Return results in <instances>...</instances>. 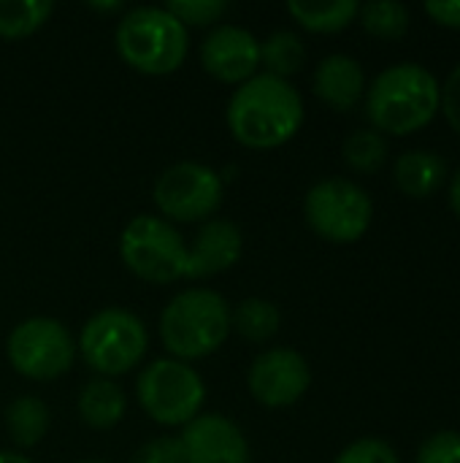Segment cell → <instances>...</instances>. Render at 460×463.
<instances>
[{
  "label": "cell",
  "instance_id": "obj_24",
  "mask_svg": "<svg viewBox=\"0 0 460 463\" xmlns=\"http://www.w3.org/2000/svg\"><path fill=\"white\" fill-rule=\"evenodd\" d=\"M358 19L374 38H401L409 30V8L399 0H371L363 3Z\"/></svg>",
  "mask_w": 460,
  "mask_h": 463
},
{
  "label": "cell",
  "instance_id": "obj_29",
  "mask_svg": "<svg viewBox=\"0 0 460 463\" xmlns=\"http://www.w3.org/2000/svg\"><path fill=\"white\" fill-rule=\"evenodd\" d=\"M439 111H445L447 122L453 125V130L460 133V65L447 76V81L442 84V103Z\"/></svg>",
  "mask_w": 460,
  "mask_h": 463
},
{
  "label": "cell",
  "instance_id": "obj_30",
  "mask_svg": "<svg viewBox=\"0 0 460 463\" xmlns=\"http://www.w3.org/2000/svg\"><path fill=\"white\" fill-rule=\"evenodd\" d=\"M426 14L445 27H460V0H431L426 3Z\"/></svg>",
  "mask_w": 460,
  "mask_h": 463
},
{
  "label": "cell",
  "instance_id": "obj_26",
  "mask_svg": "<svg viewBox=\"0 0 460 463\" xmlns=\"http://www.w3.org/2000/svg\"><path fill=\"white\" fill-rule=\"evenodd\" d=\"M333 463H401L396 450L382 442V439H374V437H363V439H355L352 445H347Z\"/></svg>",
  "mask_w": 460,
  "mask_h": 463
},
{
  "label": "cell",
  "instance_id": "obj_11",
  "mask_svg": "<svg viewBox=\"0 0 460 463\" xmlns=\"http://www.w3.org/2000/svg\"><path fill=\"white\" fill-rule=\"evenodd\" d=\"M309 385L312 366L293 347L263 350L247 372V388L252 399L268 410H285L298 404L306 396Z\"/></svg>",
  "mask_w": 460,
  "mask_h": 463
},
{
  "label": "cell",
  "instance_id": "obj_6",
  "mask_svg": "<svg viewBox=\"0 0 460 463\" xmlns=\"http://www.w3.org/2000/svg\"><path fill=\"white\" fill-rule=\"evenodd\" d=\"M136 399L146 418L157 426L184 429L203 412L206 383L190 364L176 358H157L138 372Z\"/></svg>",
  "mask_w": 460,
  "mask_h": 463
},
{
  "label": "cell",
  "instance_id": "obj_4",
  "mask_svg": "<svg viewBox=\"0 0 460 463\" xmlns=\"http://www.w3.org/2000/svg\"><path fill=\"white\" fill-rule=\"evenodd\" d=\"M114 43L136 73L168 76L187 60L190 30L165 5H133L119 16Z\"/></svg>",
  "mask_w": 460,
  "mask_h": 463
},
{
  "label": "cell",
  "instance_id": "obj_9",
  "mask_svg": "<svg viewBox=\"0 0 460 463\" xmlns=\"http://www.w3.org/2000/svg\"><path fill=\"white\" fill-rule=\"evenodd\" d=\"M11 369L33 383H52L76 364V339L57 317L35 315L16 323L5 339Z\"/></svg>",
  "mask_w": 460,
  "mask_h": 463
},
{
  "label": "cell",
  "instance_id": "obj_8",
  "mask_svg": "<svg viewBox=\"0 0 460 463\" xmlns=\"http://www.w3.org/2000/svg\"><path fill=\"white\" fill-rule=\"evenodd\" d=\"M225 198L217 168L198 160H179L163 168L152 184V201L171 225H192L211 220Z\"/></svg>",
  "mask_w": 460,
  "mask_h": 463
},
{
  "label": "cell",
  "instance_id": "obj_18",
  "mask_svg": "<svg viewBox=\"0 0 460 463\" xmlns=\"http://www.w3.org/2000/svg\"><path fill=\"white\" fill-rule=\"evenodd\" d=\"M3 426H5L8 439L19 450H30L41 445L49 434V426H52L49 404L38 396H16L3 410Z\"/></svg>",
  "mask_w": 460,
  "mask_h": 463
},
{
  "label": "cell",
  "instance_id": "obj_20",
  "mask_svg": "<svg viewBox=\"0 0 460 463\" xmlns=\"http://www.w3.org/2000/svg\"><path fill=\"white\" fill-rule=\"evenodd\" d=\"M355 0H290L287 14L309 33H339L358 19Z\"/></svg>",
  "mask_w": 460,
  "mask_h": 463
},
{
  "label": "cell",
  "instance_id": "obj_13",
  "mask_svg": "<svg viewBox=\"0 0 460 463\" xmlns=\"http://www.w3.org/2000/svg\"><path fill=\"white\" fill-rule=\"evenodd\" d=\"M184 463H252L244 431L220 412H201L182 434Z\"/></svg>",
  "mask_w": 460,
  "mask_h": 463
},
{
  "label": "cell",
  "instance_id": "obj_33",
  "mask_svg": "<svg viewBox=\"0 0 460 463\" xmlns=\"http://www.w3.org/2000/svg\"><path fill=\"white\" fill-rule=\"evenodd\" d=\"M87 8H95V11H125V5L119 0H114V3H87Z\"/></svg>",
  "mask_w": 460,
  "mask_h": 463
},
{
  "label": "cell",
  "instance_id": "obj_34",
  "mask_svg": "<svg viewBox=\"0 0 460 463\" xmlns=\"http://www.w3.org/2000/svg\"><path fill=\"white\" fill-rule=\"evenodd\" d=\"M79 463H108V461H79Z\"/></svg>",
  "mask_w": 460,
  "mask_h": 463
},
{
  "label": "cell",
  "instance_id": "obj_10",
  "mask_svg": "<svg viewBox=\"0 0 460 463\" xmlns=\"http://www.w3.org/2000/svg\"><path fill=\"white\" fill-rule=\"evenodd\" d=\"M306 225L331 244H355L366 236L374 203L369 193L344 176H331L309 187L304 198Z\"/></svg>",
  "mask_w": 460,
  "mask_h": 463
},
{
  "label": "cell",
  "instance_id": "obj_32",
  "mask_svg": "<svg viewBox=\"0 0 460 463\" xmlns=\"http://www.w3.org/2000/svg\"><path fill=\"white\" fill-rule=\"evenodd\" d=\"M0 463H33L27 456L16 453V450H0Z\"/></svg>",
  "mask_w": 460,
  "mask_h": 463
},
{
  "label": "cell",
  "instance_id": "obj_16",
  "mask_svg": "<svg viewBox=\"0 0 460 463\" xmlns=\"http://www.w3.org/2000/svg\"><path fill=\"white\" fill-rule=\"evenodd\" d=\"M76 412L81 423L92 431H111L122 423L127 412V396L117 380L108 377H92L81 385L76 399Z\"/></svg>",
  "mask_w": 460,
  "mask_h": 463
},
{
  "label": "cell",
  "instance_id": "obj_15",
  "mask_svg": "<svg viewBox=\"0 0 460 463\" xmlns=\"http://www.w3.org/2000/svg\"><path fill=\"white\" fill-rule=\"evenodd\" d=\"M312 90L325 106H331L336 111H350L366 95V73L355 57L328 54L314 68Z\"/></svg>",
  "mask_w": 460,
  "mask_h": 463
},
{
  "label": "cell",
  "instance_id": "obj_5",
  "mask_svg": "<svg viewBox=\"0 0 460 463\" xmlns=\"http://www.w3.org/2000/svg\"><path fill=\"white\" fill-rule=\"evenodd\" d=\"M149 331L138 315L122 307L95 312L76 336V353L95 372V377H122L144 361Z\"/></svg>",
  "mask_w": 460,
  "mask_h": 463
},
{
  "label": "cell",
  "instance_id": "obj_28",
  "mask_svg": "<svg viewBox=\"0 0 460 463\" xmlns=\"http://www.w3.org/2000/svg\"><path fill=\"white\" fill-rule=\"evenodd\" d=\"M133 463H184V450L179 437H155L146 439L136 453Z\"/></svg>",
  "mask_w": 460,
  "mask_h": 463
},
{
  "label": "cell",
  "instance_id": "obj_31",
  "mask_svg": "<svg viewBox=\"0 0 460 463\" xmlns=\"http://www.w3.org/2000/svg\"><path fill=\"white\" fill-rule=\"evenodd\" d=\"M450 206H453V212L460 217V168L453 174V179H450Z\"/></svg>",
  "mask_w": 460,
  "mask_h": 463
},
{
  "label": "cell",
  "instance_id": "obj_1",
  "mask_svg": "<svg viewBox=\"0 0 460 463\" xmlns=\"http://www.w3.org/2000/svg\"><path fill=\"white\" fill-rule=\"evenodd\" d=\"M306 117L304 98L293 81L255 73L233 90L225 106V122L230 136L247 149H277L296 138Z\"/></svg>",
  "mask_w": 460,
  "mask_h": 463
},
{
  "label": "cell",
  "instance_id": "obj_27",
  "mask_svg": "<svg viewBox=\"0 0 460 463\" xmlns=\"http://www.w3.org/2000/svg\"><path fill=\"white\" fill-rule=\"evenodd\" d=\"M418 463H460V431H437L420 450Z\"/></svg>",
  "mask_w": 460,
  "mask_h": 463
},
{
  "label": "cell",
  "instance_id": "obj_12",
  "mask_svg": "<svg viewBox=\"0 0 460 463\" xmlns=\"http://www.w3.org/2000/svg\"><path fill=\"white\" fill-rule=\"evenodd\" d=\"M201 65L220 84L239 87L260 73V38L230 22H220L201 41Z\"/></svg>",
  "mask_w": 460,
  "mask_h": 463
},
{
  "label": "cell",
  "instance_id": "obj_3",
  "mask_svg": "<svg viewBox=\"0 0 460 463\" xmlns=\"http://www.w3.org/2000/svg\"><path fill=\"white\" fill-rule=\"evenodd\" d=\"M157 334L168 358H209L230 336V304L211 288H187L163 307Z\"/></svg>",
  "mask_w": 460,
  "mask_h": 463
},
{
  "label": "cell",
  "instance_id": "obj_17",
  "mask_svg": "<svg viewBox=\"0 0 460 463\" xmlns=\"http://www.w3.org/2000/svg\"><path fill=\"white\" fill-rule=\"evenodd\" d=\"M396 187L409 198H428L434 195L447 179V163L442 155L431 149H409L399 155L393 165Z\"/></svg>",
  "mask_w": 460,
  "mask_h": 463
},
{
  "label": "cell",
  "instance_id": "obj_2",
  "mask_svg": "<svg viewBox=\"0 0 460 463\" xmlns=\"http://www.w3.org/2000/svg\"><path fill=\"white\" fill-rule=\"evenodd\" d=\"M363 98L374 130L409 136L437 117L442 103V84L420 62H396L377 73Z\"/></svg>",
  "mask_w": 460,
  "mask_h": 463
},
{
  "label": "cell",
  "instance_id": "obj_14",
  "mask_svg": "<svg viewBox=\"0 0 460 463\" xmlns=\"http://www.w3.org/2000/svg\"><path fill=\"white\" fill-rule=\"evenodd\" d=\"M244 255V233L233 220L211 217L201 222L187 244V279H209L233 269Z\"/></svg>",
  "mask_w": 460,
  "mask_h": 463
},
{
  "label": "cell",
  "instance_id": "obj_21",
  "mask_svg": "<svg viewBox=\"0 0 460 463\" xmlns=\"http://www.w3.org/2000/svg\"><path fill=\"white\" fill-rule=\"evenodd\" d=\"M306 65V43L293 30H274L260 41V68L263 73L287 79Z\"/></svg>",
  "mask_w": 460,
  "mask_h": 463
},
{
  "label": "cell",
  "instance_id": "obj_22",
  "mask_svg": "<svg viewBox=\"0 0 460 463\" xmlns=\"http://www.w3.org/2000/svg\"><path fill=\"white\" fill-rule=\"evenodd\" d=\"M54 14L52 0H0V38L22 41L38 33Z\"/></svg>",
  "mask_w": 460,
  "mask_h": 463
},
{
  "label": "cell",
  "instance_id": "obj_25",
  "mask_svg": "<svg viewBox=\"0 0 460 463\" xmlns=\"http://www.w3.org/2000/svg\"><path fill=\"white\" fill-rule=\"evenodd\" d=\"M165 8L190 30V27H217L228 14V0H168Z\"/></svg>",
  "mask_w": 460,
  "mask_h": 463
},
{
  "label": "cell",
  "instance_id": "obj_19",
  "mask_svg": "<svg viewBox=\"0 0 460 463\" xmlns=\"http://www.w3.org/2000/svg\"><path fill=\"white\" fill-rule=\"evenodd\" d=\"M282 328V312L274 301L249 296L230 307V334L252 342V345H266L271 342Z\"/></svg>",
  "mask_w": 460,
  "mask_h": 463
},
{
  "label": "cell",
  "instance_id": "obj_23",
  "mask_svg": "<svg viewBox=\"0 0 460 463\" xmlns=\"http://www.w3.org/2000/svg\"><path fill=\"white\" fill-rule=\"evenodd\" d=\"M342 155H344V163L352 171H358V174H377L385 165V160H388V141H385V136L380 130L361 128V130H352L344 138Z\"/></svg>",
  "mask_w": 460,
  "mask_h": 463
},
{
  "label": "cell",
  "instance_id": "obj_7",
  "mask_svg": "<svg viewBox=\"0 0 460 463\" xmlns=\"http://www.w3.org/2000/svg\"><path fill=\"white\" fill-rule=\"evenodd\" d=\"M119 258L136 279L149 285L187 279V241L176 225L155 214H138L122 228Z\"/></svg>",
  "mask_w": 460,
  "mask_h": 463
}]
</instances>
